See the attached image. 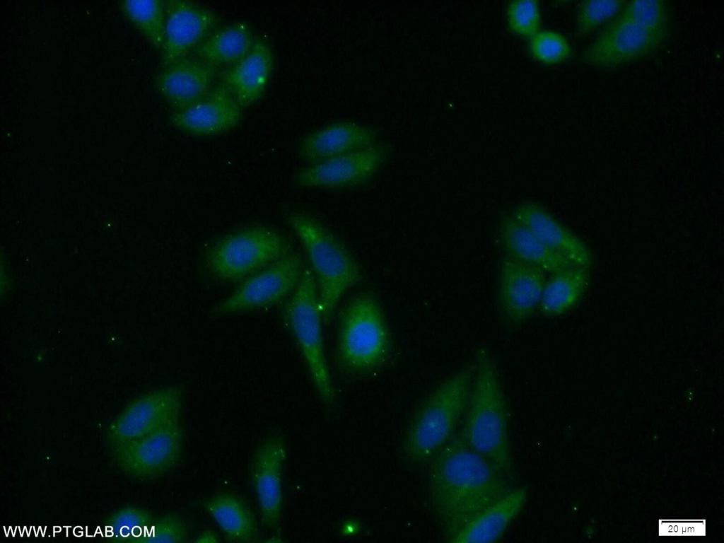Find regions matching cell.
Masks as SVG:
<instances>
[{
  "instance_id": "obj_15",
  "label": "cell",
  "mask_w": 724,
  "mask_h": 543,
  "mask_svg": "<svg viewBox=\"0 0 724 543\" xmlns=\"http://www.w3.org/2000/svg\"><path fill=\"white\" fill-rule=\"evenodd\" d=\"M286 445L278 433L268 436L257 448L251 466V479L262 523L278 527L282 512V469Z\"/></svg>"
},
{
  "instance_id": "obj_4",
  "label": "cell",
  "mask_w": 724,
  "mask_h": 543,
  "mask_svg": "<svg viewBox=\"0 0 724 543\" xmlns=\"http://www.w3.org/2000/svg\"><path fill=\"white\" fill-rule=\"evenodd\" d=\"M286 221L308 257L322 320L327 324L343 295L361 281L360 265L343 243L318 220L291 211L286 214Z\"/></svg>"
},
{
  "instance_id": "obj_33",
  "label": "cell",
  "mask_w": 724,
  "mask_h": 543,
  "mask_svg": "<svg viewBox=\"0 0 724 543\" xmlns=\"http://www.w3.org/2000/svg\"><path fill=\"white\" fill-rule=\"evenodd\" d=\"M196 542H218L217 535L211 530H205L202 532L194 540Z\"/></svg>"
},
{
  "instance_id": "obj_9",
  "label": "cell",
  "mask_w": 724,
  "mask_h": 543,
  "mask_svg": "<svg viewBox=\"0 0 724 543\" xmlns=\"http://www.w3.org/2000/svg\"><path fill=\"white\" fill-rule=\"evenodd\" d=\"M303 270L300 255L291 252L246 279L215 307L212 315L219 317L276 304L296 288Z\"/></svg>"
},
{
  "instance_id": "obj_14",
  "label": "cell",
  "mask_w": 724,
  "mask_h": 543,
  "mask_svg": "<svg viewBox=\"0 0 724 543\" xmlns=\"http://www.w3.org/2000/svg\"><path fill=\"white\" fill-rule=\"evenodd\" d=\"M165 31L161 49L162 67L187 56L216 25L218 17L211 9L183 0L164 1Z\"/></svg>"
},
{
  "instance_id": "obj_24",
  "label": "cell",
  "mask_w": 724,
  "mask_h": 543,
  "mask_svg": "<svg viewBox=\"0 0 724 543\" xmlns=\"http://www.w3.org/2000/svg\"><path fill=\"white\" fill-rule=\"evenodd\" d=\"M204 508L230 542H253L258 537L254 514L240 497L228 493L216 494L204 503Z\"/></svg>"
},
{
  "instance_id": "obj_6",
  "label": "cell",
  "mask_w": 724,
  "mask_h": 543,
  "mask_svg": "<svg viewBox=\"0 0 724 543\" xmlns=\"http://www.w3.org/2000/svg\"><path fill=\"white\" fill-rule=\"evenodd\" d=\"M284 313L322 400L327 407H332L335 391L324 352L317 287L311 269H304Z\"/></svg>"
},
{
  "instance_id": "obj_22",
  "label": "cell",
  "mask_w": 724,
  "mask_h": 543,
  "mask_svg": "<svg viewBox=\"0 0 724 543\" xmlns=\"http://www.w3.org/2000/svg\"><path fill=\"white\" fill-rule=\"evenodd\" d=\"M498 237L506 255L551 274L574 265L553 252L511 214H503Z\"/></svg>"
},
{
  "instance_id": "obj_28",
  "label": "cell",
  "mask_w": 724,
  "mask_h": 543,
  "mask_svg": "<svg viewBox=\"0 0 724 543\" xmlns=\"http://www.w3.org/2000/svg\"><path fill=\"white\" fill-rule=\"evenodd\" d=\"M626 1L587 0L579 3L575 17V35L583 37L602 24L612 21L621 11Z\"/></svg>"
},
{
  "instance_id": "obj_25",
  "label": "cell",
  "mask_w": 724,
  "mask_h": 543,
  "mask_svg": "<svg viewBox=\"0 0 724 543\" xmlns=\"http://www.w3.org/2000/svg\"><path fill=\"white\" fill-rule=\"evenodd\" d=\"M589 269L573 266L547 280L538 308L547 317L561 315L581 299L589 284Z\"/></svg>"
},
{
  "instance_id": "obj_30",
  "label": "cell",
  "mask_w": 724,
  "mask_h": 543,
  "mask_svg": "<svg viewBox=\"0 0 724 543\" xmlns=\"http://www.w3.org/2000/svg\"><path fill=\"white\" fill-rule=\"evenodd\" d=\"M506 16L508 29L518 36L530 38L540 30L542 13L536 0L509 2Z\"/></svg>"
},
{
  "instance_id": "obj_2",
  "label": "cell",
  "mask_w": 724,
  "mask_h": 543,
  "mask_svg": "<svg viewBox=\"0 0 724 543\" xmlns=\"http://www.w3.org/2000/svg\"><path fill=\"white\" fill-rule=\"evenodd\" d=\"M474 361L475 374L459 432L473 450L513 481L515 470L509 437V415L498 367L484 346L476 349Z\"/></svg>"
},
{
  "instance_id": "obj_1",
  "label": "cell",
  "mask_w": 724,
  "mask_h": 543,
  "mask_svg": "<svg viewBox=\"0 0 724 543\" xmlns=\"http://www.w3.org/2000/svg\"><path fill=\"white\" fill-rule=\"evenodd\" d=\"M430 461L428 498L448 542L480 511L512 489L509 479L473 450L459 431Z\"/></svg>"
},
{
  "instance_id": "obj_10",
  "label": "cell",
  "mask_w": 724,
  "mask_h": 543,
  "mask_svg": "<svg viewBox=\"0 0 724 543\" xmlns=\"http://www.w3.org/2000/svg\"><path fill=\"white\" fill-rule=\"evenodd\" d=\"M182 390L168 386L146 394L131 402L110 424L107 439L117 447L136 440L168 424L180 421Z\"/></svg>"
},
{
  "instance_id": "obj_18",
  "label": "cell",
  "mask_w": 724,
  "mask_h": 543,
  "mask_svg": "<svg viewBox=\"0 0 724 543\" xmlns=\"http://www.w3.org/2000/svg\"><path fill=\"white\" fill-rule=\"evenodd\" d=\"M512 214L546 247L574 266L589 269L592 255L587 245L559 222L542 205L535 202L518 204Z\"/></svg>"
},
{
  "instance_id": "obj_16",
  "label": "cell",
  "mask_w": 724,
  "mask_h": 543,
  "mask_svg": "<svg viewBox=\"0 0 724 543\" xmlns=\"http://www.w3.org/2000/svg\"><path fill=\"white\" fill-rule=\"evenodd\" d=\"M242 107L221 81L198 102L170 117V123L188 133L209 136L225 132L241 119Z\"/></svg>"
},
{
  "instance_id": "obj_19",
  "label": "cell",
  "mask_w": 724,
  "mask_h": 543,
  "mask_svg": "<svg viewBox=\"0 0 724 543\" xmlns=\"http://www.w3.org/2000/svg\"><path fill=\"white\" fill-rule=\"evenodd\" d=\"M378 131L354 122H339L305 136L298 145L299 156L316 164L366 148L376 143Z\"/></svg>"
},
{
  "instance_id": "obj_12",
  "label": "cell",
  "mask_w": 724,
  "mask_h": 543,
  "mask_svg": "<svg viewBox=\"0 0 724 543\" xmlns=\"http://www.w3.org/2000/svg\"><path fill=\"white\" fill-rule=\"evenodd\" d=\"M182 443V428L177 421L114 448V455L119 467L128 474L141 479H152L177 464Z\"/></svg>"
},
{
  "instance_id": "obj_17",
  "label": "cell",
  "mask_w": 724,
  "mask_h": 543,
  "mask_svg": "<svg viewBox=\"0 0 724 543\" xmlns=\"http://www.w3.org/2000/svg\"><path fill=\"white\" fill-rule=\"evenodd\" d=\"M216 66L196 57H184L163 67L156 86L165 100L177 110L200 100L211 90Z\"/></svg>"
},
{
  "instance_id": "obj_7",
  "label": "cell",
  "mask_w": 724,
  "mask_h": 543,
  "mask_svg": "<svg viewBox=\"0 0 724 543\" xmlns=\"http://www.w3.org/2000/svg\"><path fill=\"white\" fill-rule=\"evenodd\" d=\"M291 252L290 242L279 233L253 227L228 235L208 253L206 263L213 275L223 281H237L270 265Z\"/></svg>"
},
{
  "instance_id": "obj_27",
  "label": "cell",
  "mask_w": 724,
  "mask_h": 543,
  "mask_svg": "<svg viewBox=\"0 0 724 543\" xmlns=\"http://www.w3.org/2000/svg\"><path fill=\"white\" fill-rule=\"evenodd\" d=\"M619 16L644 28L667 35L670 28V12L663 0L626 1Z\"/></svg>"
},
{
  "instance_id": "obj_23",
  "label": "cell",
  "mask_w": 724,
  "mask_h": 543,
  "mask_svg": "<svg viewBox=\"0 0 724 543\" xmlns=\"http://www.w3.org/2000/svg\"><path fill=\"white\" fill-rule=\"evenodd\" d=\"M255 40L249 24L238 21L208 35L193 52L196 57L216 67L234 64L250 52Z\"/></svg>"
},
{
  "instance_id": "obj_5",
  "label": "cell",
  "mask_w": 724,
  "mask_h": 543,
  "mask_svg": "<svg viewBox=\"0 0 724 543\" xmlns=\"http://www.w3.org/2000/svg\"><path fill=\"white\" fill-rule=\"evenodd\" d=\"M390 346L377 296L370 291L356 293L339 316L335 349L339 370L354 376L373 373L387 361Z\"/></svg>"
},
{
  "instance_id": "obj_26",
  "label": "cell",
  "mask_w": 724,
  "mask_h": 543,
  "mask_svg": "<svg viewBox=\"0 0 724 543\" xmlns=\"http://www.w3.org/2000/svg\"><path fill=\"white\" fill-rule=\"evenodd\" d=\"M125 17L156 49H162L165 31V6L160 0H127L120 2Z\"/></svg>"
},
{
  "instance_id": "obj_29",
  "label": "cell",
  "mask_w": 724,
  "mask_h": 543,
  "mask_svg": "<svg viewBox=\"0 0 724 543\" xmlns=\"http://www.w3.org/2000/svg\"><path fill=\"white\" fill-rule=\"evenodd\" d=\"M530 54L537 62L554 65L567 61L573 53L571 45L561 33L551 30H540L530 38Z\"/></svg>"
},
{
  "instance_id": "obj_20",
  "label": "cell",
  "mask_w": 724,
  "mask_h": 543,
  "mask_svg": "<svg viewBox=\"0 0 724 543\" xmlns=\"http://www.w3.org/2000/svg\"><path fill=\"white\" fill-rule=\"evenodd\" d=\"M274 60L269 44L255 37L250 52L223 74L222 82L242 107L257 102L269 82Z\"/></svg>"
},
{
  "instance_id": "obj_21",
  "label": "cell",
  "mask_w": 724,
  "mask_h": 543,
  "mask_svg": "<svg viewBox=\"0 0 724 543\" xmlns=\"http://www.w3.org/2000/svg\"><path fill=\"white\" fill-rule=\"evenodd\" d=\"M526 486L512 488L474 517L450 542H494L504 534L525 506Z\"/></svg>"
},
{
  "instance_id": "obj_3",
  "label": "cell",
  "mask_w": 724,
  "mask_h": 543,
  "mask_svg": "<svg viewBox=\"0 0 724 543\" xmlns=\"http://www.w3.org/2000/svg\"><path fill=\"white\" fill-rule=\"evenodd\" d=\"M475 370L474 361L465 363L421 403L404 438L403 453L409 461H430L455 434L466 411Z\"/></svg>"
},
{
  "instance_id": "obj_11",
  "label": "cell",
  "mask_w": 724,
  "mask_h": 543,
  "mask_svg": "<svg viewBox=\"0 0 724 543\" xmlns=\"http://www.w3.org/2000/svg\"><path fill=\"white\" fill-rule=\"evenodd\" d=\"M391 146L376 142L363 149L333 158L300 170L295 182L303 187L342 188L370 180L388 160Z\"/></svg>"
},
{
  "instance_id": "obj_8",
  "label": "cell",
  "mask_w": 724,
  "mask_h": 543,
  "mask_svg": "<svg viewBox=\"0 0 724 543\" xmlns=\"http://www.w3.org/2000/svg\"><path fill=\"white\" fill-rule=\"evenodd\" d=\"M667 39L617 16L583 49L580 61L595 68L618 67L653 54Z\"/></svg>"
},
{
  "instance_id": "obj_31",
  "label": "cell",
  "mask_w": 724,
  "mask_h": 543,
  "mask_svg": "<svg viewBox=\"0 0 724 543\" xmlns=\"http://www.w3.org/2000/svg\"><path fill=\"white\" fill-rule=\"evenodd\" d=\"M142 537L141 540L146 542L182 543L187 541L188 530L180 516L168 513L153 520Z\"/></svg>"
},
{
  "instance_id": "obj_32",
  "label": "cell",
  "mask_w": 724,
  "mask_h": 543,
  "mask_svg": "<svg viewBox=\"0 0 724 543\" xmlns=\"http://www.w3.org/2000/svg\"><path fill=\"white\" fill-rule=\"evenodd\" d=\"M153 521L152 516L143 510L132 508H124L114 514L108 520L107 525L105 526V532L112 534L117 532L120 534L123 530H126L123 537H127V532L135 537L134 530L136 529L141 532L142 536L148 530Z\"/></svg>"
},
{
  "instance_id": "obj_13",
  "label": "cell",
  "mask_w": 724,
  "mask_h": 543,
  "mask_svg": "<svg viewBox=\"0 0 724 543\" xmlns=\"http://www.w3.org/2000/svg\"><path fill=\"white\" fill-rule=\"evenodd\" d=\"M547 281L541 269L506 255L501 260L498 306L502 317L512 325L529 319L538 308Z\"/></svg>"
}]
</instances>
